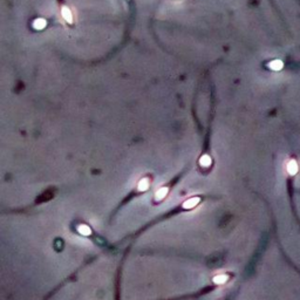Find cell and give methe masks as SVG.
Returning <instances> with one entry per match:
<instances>
[{
  "label": "cell",
  "mask_w": 300,
  "mask_h": 300,
  "mask_svg": "<svg viewBox=\"0 0 300 300\" xmlns=\"http://www.w3.org/2000/svg\"><path fill=\"white\" fill-rule=\"evenodd\" d=\"M199 203V198L198 197H192V198L185 201L183 203V208L184 209H192L195 208L197 204Z\"/></svg>",
  "instance_id": "1"
},
{
  "label": "cell",
  "mask_w": 300,
  "mask_h": 300,
  "mask_svg": "<svg viewBox=\"0 0 300 300\" xmlns=\"http://www.w3.org/2000/svg\"><path fill=\"white\" fill-rule=\"evenodd\" d=\"M287 171H288L290 175H295L298 172V164H297L295 161L292 160L288 162V164H287Z\"/></svg>",
  "instance_id": "2"
},
{
  "label": "cell",
  "mask_w": 300,
  "mask_h": 300,
  "mask_svg": "<svg viewBox=\"0 0 300 300\" xmlns=\"http://www.w3.org/2000/svg\"><path fill=\"white\" fill-rule=\"evenodd\" d=\"M61 13H62L63 19L66 20L67 22H69V24H72V22H73V17H72V13H70L69 8H67V7H62Z\"/></svg>",
  "instance_id": "3"
},
{
  "label": "cell",
  "mask_w": 300,
  "mask_h": 300,
  "mask_svg": "<svg viewBox=\"0 0 300 300\" xmlns=\"http://www.w3.org/2000/svg\"><path fill=\"white\" fill-rule=\"evenodd\" d=\"M283 66H284L283 61H280V60H273V61L269 63V67L271 68L272 70H280Z\"/></svg>",
  "instance_id": "4"
},
{
  "label": "cell",
  "mask_w": 300,
  "mask_h": 300,
  "mask_svg": "<svg viewBox=\"0 0 300 300\" xmlns=\"http://www.w3.org/2000/svg\"><path fill=\"white\" fill-rule=\"evenodd\" d=\"M33 27L35 29H42L46 27V20L45 19H41V18H39V19H35L33 22Z\"/></svg>",
  "instance_id": "5"
},
{
  "label": "cell",
  "mask_w": 300,
  "mask_h": 300,
  "mask_svg": "<svg viewBox=\"0 0 300 300\" xmlns=\"http://www.w3.org/2000/svg\"><path fill=\"white\" fill-rule=\"evenodd\" d=\"M148 188H149V179L148 178L141 179L140 183H138V186H137V189L140 190V191H145Z\"/></svg>",
  "instance_id": "6"
},
{
  "label": "cell",
  "mask_w": 300,
  "mask_h": 300,
  "mask_svg": "<svg viewBox=\"0 0 300 300\" xmlns=\"http://www.w3.org/2000/svg\"><path fill=\"white\" fill-rule=\"evenodd\" d=\"M167 194H168V188H161L160 190H157L156 191V195L155 197L157 201H160V199H163L167 196Z\"/></svg>",
  "instance_id": "7"
},
{
  "label": "cell",
  "mask_w": 300,
  "mask_h": 300,
  "mask_svg": "<svg viewBox=\"0 0 300 300\" xmlns=\"http://www.w3.org/2000/svg\"><path fill=\"white\" fill-rule=\"evenodd\" d=\"M199 163H201V165L202 167H204V168H206V167H209V165L211 164V157L209 155H204L201 157V160H199Z\"/></svg>",
  "instance_id": "8"
},
{
  "label": "cell",
  "mask_w": 300,
  "mask_h": 300,
  "mask_svg": "<svg viewBox=\"0 0 300 300\" xmlns=\"http://www.w3.org/2000/svg\"><path fill=\"white\" fill-rule=\"evenodd\" d=\"M78 231L81 235H83V236H89L92 233V230H90V228L88 225H80L78 228Z\"/></svg>",
  "instance_id": "9"
},
{
  "label": "cell",
  "mask_w": 300,
  "mask_h": 300,
  "mask_svg": "<svg viewBox=\"0 0 300 300\" xmlns=\"http://www.w3.org/2000/svg\"><path fill=\"white\" fill-rule=\"evenodd\" d=\"M226 280H228V276H225V274H218V276H216L213 278V283H215V284H218V285L224 284Z\"/></svg>",
  "instance_id": "10"
}]
</instances>
